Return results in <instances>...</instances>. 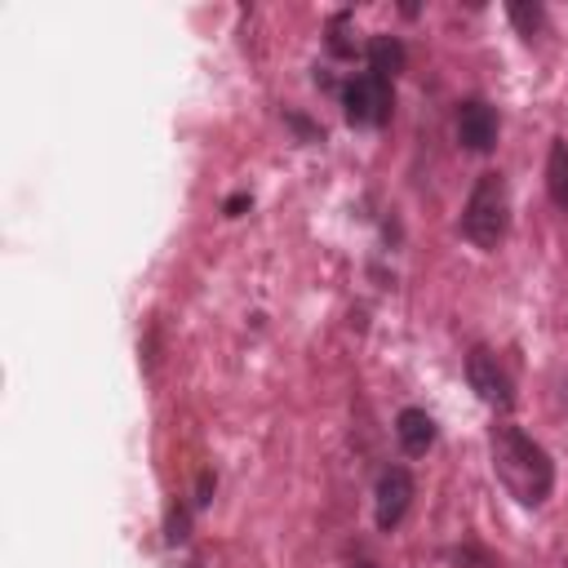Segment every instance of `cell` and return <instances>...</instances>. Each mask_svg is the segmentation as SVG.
I'll list each match as a JSON object with an SVG mask.
<instances>
[{
	"instance_id": "8fae6325",
	"label": "cell",
	"mask_w": 568,
	"mask_h": 568,
	"mask_svg": "<svg viewBox=\"0 0 568 568\" xmlns=\"http://www.w3.org/2000/svg\"><path fill=\"white\" fill-rule=\"evenodd\" d=\"M506 13H510V22L532 40L537 31H541V22H546V9L541 4H506Z\"/></svg>"
},
{
	"instance_id": "2e32d148",
	"label": "cell",
	"mask_w": 568,
	"mask_h": 568,
	"mask_svg": "<svg viewBox=\"0 0 568 568\" xmlns=\"http://www.w3.org/2000/svg\"><path fill=\"white\" fill-rule=\"evenodd\" d=\"M351 568H377V564H373V559H355Z\"/></svg>"
},
{
	"instance_id": "7a4b0ae2",
	"label": "cell",
	"mask_w": 568,
	"mask_h": 568,
	"mask_svg": "<svg viewBox=\"0 0 568 568\" xmlns=\"http://www.w3.org/2000/svg\"><path fill=\"white\" fill-rule=\"evenodd\" d=\"M510 231V191L501 173H479L462 209V235L479 248H497Z\"/></svg>"
},
{
	"instance_id": "6da1fadb",
	"label": "cell",
	"mask_w": 568,
	"mask_h": 568,
	"mask_svg": "<svg viewBox=\"0 0 568 568\" xmlns=\"http://www.w3.org/2000/svg\"><path fill=\"white\" fill-rule=\"evenodd\" d=\"M488 453H493L497 479L506 484V493L519 506H541L550 497V488H555V462H550V453L532 435H524L519 426L501 422L488 435Z\"/></svg>"
},
{
	"instance_id": "9a60e30c",
	"label": "cell",
	"mask_w": 568,
	"mask_h": 568,
	"mask_svg": "<svg viewBox=\"0 0 568 568\" xmlns=\"http://www.w3.org/2000/svg\"><path fill=\"white\" fill-rule=\"evenodd\" d=\"M244 209H248V195H244V191H240V195H231V200L222 204V213H226V217H240Z\"/></svg>"
},
{
	"instance_id": "277c9868",
	"label": "cell",
	"mask_w": 568,
	"mask_h": 568,
	"mask_svg": "<svg viewBox=\"0 0 568 568\" xmlns=\"http://www.w3.org/2000/svg\"><path fill=\"white\" fill-rule=\"evenodd\" d=\"M342 106H346L351 124H386V115H390V80H382L373 71L346 80Z\"/></svg>"
},
{
	"instance_id": "9c48e42d",
	"label": "cell",
	"mask_w": 568,
	"mask_h": 568,
	"mask_svg": "<svg viewBox=\"0 0 568 568\" xmlns=\"http://www.w3.org/2000/svg\"><path fill=\"white\" fill-rule=\"evenodd\" d=\"M404 44L395 40V36H373L368 40V71L373 75H382V80H390V75H399L404 71Z\"/></svg>"
},
{
	"instance_id": "e0dca14e",
	"label": "cell",
	"mask_w": 568,
	"mask_h": 568,
	"mask_svg": "<svg viewBox=\"0 0 568 568\" xmlns=\"http://www.w3.org/2000/svg\"><path fill=\"white\" fill-rule=\"evenodd\" d=\"M186 568H200V564H186Z\"/></svg>"
},
{
	"instance_id": "ba28073f",
	"label": "cell",
	"mask_w": 568,
	"mask_h": 568,
	"mask_svg": "<svg viewBox=\"0 0 568 568\" xmlns=\"http://www.w3.org/2000/svg\"><path fill=\"white\" fill-rule=\"evenodd\" d=\"M546 191H550L555 209L568 213V138H555L550 142V155H546Z\"/></svg>"
},
{
	"instance_id": "5b68a950",
	"label": "cell",
	"mask_w": 568,
	"mask_h": 568,
	"mask_svg": "<svg viewBox=\"0 0 568 568\" xmlns=\"http://www.w3.org/2000/svg\"><path fill=\"white\" fill-rule=\"evenodd\" d=\"M408 501H413V475H408L404 466L382 470V475H377V493H373V515H377V528H386V532H390V528L404 519Z\"/></svg>"
},
{
	"instance_id": "3957f363",
	"label": "cell",
	"mask_w": 568,
	"mask_h": 568,
	"mask_svg": "<svg viewBox=\"0 0 568 568\" xmlns=\"http://www.w3.org/2000/svg\"><path fill=\"white\" fill-rule=\"evenodd\" d=\"M466 382H470V390H475L488 408H501V413L515 408V382H510L506 364H501L488 346H475V351L466 355Z\"/></svg>"
},
{
	"instance_id": "52a82bcc",
	"label": "cell",
	"mask_w": 568,
	"mask_h": 568,
	"mask_svg": "<svg viewBox=\"0 0 568 568\" xmlns=\"http://www.w3.org/2000/svg\"><path fill=\"white\" fill-rule=\"evenodd\" d=\"M395 439L408 457H422L430 444H435V417L426 408H399L395 417Z\"/></svg>"
},
{
	"instance_id": "30bf717a",
	"label": "cell",
	"mask_w": 568,
	"mask_h": 568,
	"mask_svg": "<svg viewBox=\"0 0 568 568\" xmlns=\"http://www.w3.org/2000/svg\"><path fill=\"white\" fill-rule=\"evenodd\" d=\"M186 537H191V510H186L182 501H173L169 515H164V541H169V546H182Z\"/></svg>"
},
{
	"instance_id": "8992f818",
	"label": "cell",
	"mask_w": 568,
	"mask_h": 568,
	"mask_svg": "<svg viewBox=\"0 0 568 568\" xmlns=\"http://www.w3.org/2000/svg\"><path fill=\"white\" fill-rule=\"evenodd\" d=\"M457 142L466 151H493L497 146V111L484 98H466L457 106Z\"/></svg>"
},
{
	"instance_id": "5bb4252c",
	"label": "cell",
	"mask_w": 568,
	"mask_h": 568,
	"mask_svg": "<svg viewBox=\"0 0 568 568\" xmlns=\"http://www.w3.org/2000/svg\"><path fill=\"white\" fill-rule=\"evenodd\" d=\"M209 501H213V470H204L195 479V506H209Z\"/></svg>"
},
{
	"instance_id": "7c38bea8",
	"label": "cell",
	"mask_w": 568,
	"mask_h": 568,
	"mask_svg": "<svg viewBox=\"0 0 568 568\" xmlns=\"http://www.w3.org/2000/svg\"><path fill=\"white\" fill-rule=\"evenodd\" d=\"M453 564H457V568H493V559H488L479 546H470V541L453 550Z\"/></svg>"
},
{
	"instance_id": "4fadbf2b",
	"label": "cell",
	"mask_w": 568,
	"mask_h": 568,
	"mask_svg": "<svg viewBox=\"0 0 568 568\" xmlns=\"http://www.w3.org/2000/svg\"><path fill=\"white\" fill-rule=\"evenodd\" d=\"M284 120H288V124H293V129H297V133H302V138H306V142H315V138H320V129H315V124H311V120H302V115H297V111H284Z\"/></svg>"
}]
</instances>
